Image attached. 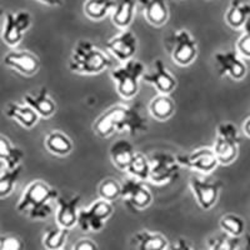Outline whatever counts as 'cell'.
I'll list each match as a JSON object with an SVG mask.
<instances>
[{
	"mask_svg": "<svg viewBox=\"0 0 250 250\" xmlns=\"http://www.w3.org/2000/svg\"><path fill=\"white\" fill-rule=\"evenodd\" d=\"M93 130L100 138H109L114 133L122 131H129L134 135L148 130V124L138 108L118 104L100 114L94 122Z\"/></svg>",
	"mask_w": 250,
	"mask_h": 250,
	"instance_id": "obj_1",
	"label": "cell"
},
{
	"mask_svg": "<svg viewBox=\"0 0 250 250\" xmlns=\"http://www.w3.org/2000/svg\"><path fill=\"white\" fill-rule=\"evenodd\" d=\"M58 191L43 180H35L24 189L17 210L33 220H44L53 213L51 202H57Z\"/></svg>",
	"mask_w": 250,
	"mask_h": 250,
	"instance_id": "obj_2",
	"label": "cell"
},
{
	"mask_svg": "<svg viewBox=\"0 0 250 250\" xmlns=\"http://www.w3.org/2000/svg\"><path fill=\"white\" fill-rule=\"evenodd\" d=\"M69 69L82 75L100 74L111 65L108 55L89 40H79L69 59Z\"/></svg>",
	"mask_w": 250,
	"mask_h": 250,
	"instance_id": "obj_3",
	"label": "cell"
},
{
	"mask_svg": "<svg viewBox=\"0 0 250 250\" xmlns=\"http://www.w3.org/2000/svg\"><path fill=\"white\" fill-rule=\"evenodd\" d=\"M144 73V64L134 58L111 70L110 77L115 83L117 93L123 99L129 100L137 97L139 93V82Z\"/></svg>",
	"mask_w": 250,
	"mask_h": 250,
	"instance_id": "obj_4",
	"label": "cell"
},
{
	"mask_svg": "<svg viewBox=\"0 0 250 250\" xmlns=\"http://www.w3.org/2000/svg\"><path fill=\"white\" fill-rule=\"evenodd\" d=\"M239 143V130L234 123L225 122L218 125L213 150L219 165H230L238 158Z\"/></svg>",
	"mask_w": 250,
	"mask_h": 250,
	"instance_id": "obj_5",
	"label": "cell"
},
{
	"mask_svg": "<svg viewBox=\"0 0 250 250\" xmlns=\"http://www.w3.org/2000/svg\"><path fill=\"white\" fill-rule=\"evenodd\" d=\"M114 213V207L110 202L104 199L95 200L88 208L79 209L77 225L84 233H98L105 227Z\"/></svg>",
	"mask_w": 250,
	"mask_h": 250,
	"instance_id": "obj_6",
	"label": "cell"
},
{
	"mask_svg": "<svg viewBox=\"0 0 250 250\" xmlns=\"http://www.w3.org/2000/svg\"><path fill=\"white\" fill-rule=\"evenodd\" d=\"M171 60L179 66H189L198 57V42L187 29L173 31L169 39Z\"/></svg>",
	"mask_w": 250,
	"mask_h": 250,
	"instance_id": "obj_7",
	"label": "cell"
},
{
	"mask_svg": "<svg viewBox=\"0 0 250 250\" xmlns=\"http://www.w3.org/2000/svg\"><path fill=\"white\" fill-rule=\"evenodd\" d=\"M150 163V175L149 180L153 184L164 185L175 179L179 174L180 165L176 156L164 151H156L149 156Z\"/></svg>",
	"mask_w": 250,
	"mask_h": 250,
	"instance_id": "obj_8",
	"label": "cell"
},
{
	"mask_svg": "<svg viewBox=\"0 0 250 250\" xmlns=\"http://www.w3.org/2000/svg\"><path fill=\"white\" fill-rule=\"evenodd\" d=\"M31 25V15L26 10H19L17 13L9 12L5 14L1 39L10 48H15L23 40L24 34Z\"/></svg>",
	"mask_w": 250,
	"mask_h": 250,
	"instance_id": "obj_9",
	"label": "cell"
},
{
	"mask_svg": "<svg viewBox=\"0 0 250 250\" xmlns=\"http://www.w3.org/2000/svg\"><path fill=\"white\" fill-rule=\"evenodd\" d=\"M176 160L180 168H187L208 175L218 168L219 162L216 159L213 148H198L187 154L176 155Z\"/></svg>",
	"mask_w": 250,
	"mask_h": 250,
	"instance_id": "obj_10",
	"label": "cell"
},
{
	"mask_svg": "<svg viewBox=\"0 0 250 250\" xmlns=\"http://www.w3.org/2000/svg\"><path fill=\"white\" fill-rule=\"evenodd\" d=\"M122 198L134 210H144L153 203V194L144 182L129 178L122 183Z\"/></svg>",
	"mask_w": 250,
	"mask_h": 250,
	"instance_id": "obj_11",
	"label": "cell"
},
{
	"mask_svg": "<svg viewBox=\"0 0 250 250\" xmlns=\"http://www.w3.org/2000/svg\"><path fill=\"white\" fill-rule=\"evenodd\" d=\"M215 69L220 77L228 75L233 80H242L247 75V64L236 50L218 51L214 54Z\"/></svg>",
	"mask_w": 250,
	"mask_h": 250,
	"instance_id": "obj_12",
	"label": "cell"
},
{
	"mask_svg": "<svg viewBox=\"0 0 250 250\" xmlns=\"http://www.w3.org/2000/svg\"><path fill=\"white\" fill-rule=\"evenodd\" d=\"M105 48L119 62H125L133 59L135 53H137L138 38L133 31L124 29V30L120 31L119 34L114 35L106 42Z\"/></svg>",
	"mask_w": 250,
	"mask_h": 250,
	"instance_id": "obj_13",
	"label": "cell"
},
{
	"mask_svg": "<svg viewBox=\"0 0 250 250\" xmlns=\"http://www.w3.org/2000/svg\"><path fill=\"white\" fill-rule=\"evenodd\" d=\"M189 185H190L196 203L203 210H210L216 204L220 189H222V183L202 179L199 176H193L189 182Z\"/></svg>",
	"mask_w": 250,
	"mask_h": 250,
	"instance_id": "obj_14",
	"label": "cell"
},
{
	"mask_svg": "<svg viewBox=\"0 0 250 250\" xmlns=\"http://www.w3.org/2000/svg\"><path fill=\"white\" fill-rule=\"evenodd\" d=\"M3 62L6 68L28 78L37 74L40 69L38 55L28 50H10L4 55Z\"/></svg>",
	"mask_w": 250,
	"mask_h": 250,
	"instance_id": "obj_15",
	"label": "cell"
},
{
	"mask_svg": "<svg viewBox=\"0 0 250 250\" xmlns=\"http://www.w3.org/2000/svg\"><path fill=\"white\" fill-rule=\"evenodd\" d=\"M143 82L151 84L159 94L170 95L176 88V79L170 73L162 59L154 62V69L150 73H144L142 78Z\"/></svg>",
	"mask_w": 250,
	"mask_h": 250,
	"instance_id": "obj_16",
	"label": "cell"
},
{
	"mask_svg": "<svg viewBox=\"0 0 250 250\" xmlns=\"http://www.w3.org/2000/svg\"><path fill=\"white\" fill-rule=\"evenodd\" d=\"M80 195L73 196H58L57 211H55V222L57 225L66 228L70 230L74 228L78 222V213H79Z\"/></svg>",
	"mask_w": 250,
	"mask_h": 250,
	"instance_id": "obj_17",
	"label": "cell"
},
{
	"mask_svg": "<svg viewBox=\"0 0 250 250\" xmlns=\"http://www.w3.org/2000/svg\"><path fill=\"white\" fill-rule=\"evenodd\" d=\"M24 103L34 109L37 114L43 119H49L57 113V103L51 99L49 90L44 86L37 94H25Z\"/></svg>",
	"mask_w": 250,
	"mask_h": 250,
	"instance_id": "obj_18",
	"label": "cell"
},
{
	"mask_svg": "<svg viewBox=\"0 0 250 250\" xmlns=\"http://www.w3.org/2000/svg\"><path fill=\"white\" fill-rule=\"evenodd\" d=\"M143 8L144 18L149 24L160 28L169 19V8L165 0H137Z\"/></svg>",
	"mask_w": 250,
	"mask_h": 250,
	"instance_id": "obj_19",
	"label": "cell"
},
{
	"mask_svg": "<svg viewBox=\"0 0 250 250\" xmlns=\"http://www.w3.org/2000/svg\"><path fill=\"white\" fill-rule=\"evenodd\" d=\"M134 250H167L168 239L163 234L150 230L138 231L131 239Z\"/></svg>",
	"mask_w": 250,
	"mask_h": 250,
	"instance_id": "obj_20",
	"label": "cell"
},
{
	"mask_svg": "<svg viewBox=\"0 0 250 250\" xmlns=\"http://www.w3.org/2000/svg\"><path fill=\"white\" fill-rule=\"evenodd\" d=\"M5 115L9 119L15 120L19 123L23 128L31 129L39 122L40 117L37 114L34 109H31L30 106L20 103H9L8 106L5 109Z\"/></svg>",
	"mask_w": 250,
	"mask_h": 250,
	"instance_id": "obj_21",
	"label": "cell"
},
{
	"mask_svg": "<svg viewBox=\"0 0 250 250\" xmlns=\"http://www.w3.org/2000/svg\"><path fill=\"white\" fill-rule=\"evenodd\" d=\"M137 12V0H117L111 12V21L115 26L124 30L133 23Z\"/></svg>",
	"mask_w": 250,
	"mask_h": 250,
	"instance_id": "obj_22",
	"label": "cell"
},
{
	"mask_svg": "<svg viewBox=\"0 0 250 250\" xmlns=\"http://www.w3.org/2000/svg\"><path fill=\"white\" fill-rule=\"evenodd\" d=\"M137 151L134 150V146L129 140L119 139L111 144L109 149V155L110 160L119 170L126 171L131 159H133L134 154Z\"/></svg>",
	"mask_w": 250,
	"mask_h": 250,
	"instance_id": "obj_23",
	"label": "cell"
},
{
	"mask_svg": "<svg viewBox=\"0 0 250 250\" xmlns=\"http://www.w3.org/2000/svg\"><path fill=\"white\" fill-rule=\"evenodd\" d=\"M24 158V151L14 146L4 135H0V173L6 169L19 167Z\"/></svg>",
	"mask_w": 250,
	"mask_h": 250,
	"instance_id": "obj_24",
	"label": "cell"
},
{
	"mask_svg": "<svg viewBox=\"0 0 250 250\" xmlns=\"http://www.w3.org/2000/svg\"><path fill=\"white\" fill-rule=\"evenodd\" d=\"M250 18V4L243 0H231L227 13L225 21L230 28L243 29Z\"/></svg>",
	"mask_w": 250,
	"mask_h": 250,
	"instance_id": "obj_25",
	"label": "cell"
},
{
	"mask_svg": "<svg viewBox=\"0 0 250 250\" xmlns=\"http://www.w3.org/2000/svg\"><path fill=\"white\" fill-rule=\"evenodd\" d=\"M149 113L154 119L167 122L175 113V103L169 95L158 94L149 103Z\"/></svg>",
	"mask_w": 250,
	"mask_h": 250,
	"instance_id": "obj_26",
	"label": "cell"
},
{
	"mask_svg": "<svg viewBox=\"0 0 250 250\" xmlns=\"http://www.w3.org/2000/svg\"><path fill=\"white\" fill-rule=\"evenodd\" d=\"M46 150L57 156H68L73 151L74 145L70 138L62 131H50L44 140Z\"/></svg>",
	"mask_w": 250,
	"mask_h": 250,
	"instance_id": "obj_27",
	"label": "cell"
},
{
	"mask_svg": "<svg viewBox=\"0 0 250 250\" xmlns=\"http://www.w3.org/2000/svg\"><path fill=\"white\" fill-rule=\"evenodd\" d=\"M117 0H86L84 14L91 20H102L113 12Z\"/></svg>",
	"mask_w": 250,
	"mask_h": 250,
	"instance_id": "obj_28",
	"label": "cell"
},
{
	"mask_svg": "<svg viewBox=\"0 0 250 250\" xmlns=\"http://www.w3.org/2000/svg\"><path fill=\"white\" fill-rule=\"evenodd\" d=\"M126 173L138 180L142 182H146L149 180V175H150V163H149V158L145 156L142 153H135L131 159L130 164H129Z\"/></svg>",
	"mask_w": 250,
	"mask_h": 250,
	"instance_id": "obj_29",
	"label": "cell"
},
{
	"mask_svg": "<svg viewBox=\"0 0 250 250\" xmlns=\"http://www.w3.org/2000/svg\"><path fill=\"white\" fill-rule=\"evenodd\" d=\"M69 235V229L57 225L44 233L43 245L46 250H59L64 248Z\"/></svg>",
	"mask_w": 250,
	"mask_h": 250,
	"instance_id": "obj_30",
	"label": "cell"
},
{
	"mask_svg": "<svg viewBox=\"0 0 250 250\" xmlns=\"http://www.w3.org/2000/svg\"><path fill=\"white\" fill-rule=\"evenodd\" d=\"M21 171H23V168L21 165H19L17 168L6 169L0 173V199L12 195Z\"/></svg>",
	"mask_w": 250,
	"mask_h": 250,
	"instance_id": "obj_31",
	"label": "cell"
},
{
	"mask_svg": "<svg viewBox=\"0 0 250 250\" xmlns=\"http://www.w3.org/2000/svg\"><path fill=\"white\" fill-rule=\"evenodd\" d=\"M219 225L222 228V230L227 235L234 236V238H240L245 231V222L243 218H240L236 214H227L223 215Z\"/></svg>",
	"mask_w": 250,
	"mask_h": 250,
	"instance_id": "obj_32",
	"label": "cell"
},
{
	"mask_svg": "<svg viewBox=\"0 0 250 250\" xmlns=\"http://www.w3.org/2000/svg\"><path fill=\"white\" fill-rule=\"evenodd\" d=\"M98 194H99L100 199L113 203L114 200L119 199L122 196V183L111 179V178L103 180L98 188Z\"/></svg>",
	"mask_w": 250,
	"mask_h": 250,
	"instance_id": "obj_33",
	"label": "cell"
},
{
	"mask_svg": "<svg viewBox=\"0 0 250 250\" xmlns=\"http://www.w3.org/2000/svg\"><path fill=\"white\" fill-rule=\"evenodd\" d=\"M240 238H234V236L227 235L211 239L210 240V249L209 250H236L239 245Z\"/></svg>",
	"mask_w": 250,
	"mask_h": 250,
	"instance_id": "obj_34",
	"label": "cell"
},
{
	"mask_svg": "<svg viewBox=\"0 0 250 250\" xmlns=\"http://www.w3.org/2000/svg\"><path fill=\"white\" fill-rule=\"evenodd\" d=\"M236 51L243 58H250V18L243 26V34L236 43Z\"/></svg>",
	"mask_w": 250,
	"mask_h": 250,
	"instance_id": "obj_35",
	"label": "cell"
},
{
	"mask_svg": "<svg viewBox=\"0 0 250 250\" xmlns=\"http://www.w3.org/2000/svg\"><path fill=\"white\" fill-rule=\"evenodd\" d=\"M25 244L21 238L17 235L0 236V250H24Z\"/></svg>",
	"mask_w": 250,
	"mask_h": 250,
	"instance_id": "obj_36",
	"label": "cell"
},
{
	"mask_svg": "<svg viewBox=\"0 0 250 250\" xmlns=\"http://www.w3.org/2000/svg\"><path fill=\"white\" fill-rule=\"evenodd\" d=\"M73 250H99L98 244L93 242L91 239H79L74 245H73Z\"/></svg>",
	"mask_w": 250,
	"mask_h": 250,
	"instance_id": "obj_37",
	"label": "cell"
},
{
	"mask_svg": "<svg viewBox=\"0 0 250 250\" xmlns=\"http://www.w3.org/2000/svg\"><path fill=\"white\" fill-rule=\"evenodd\" d=\"M170 250H194V249L187 239L179 238L173 245H171Z\"/></svg>",
	"mask_w": 250,
	"mask_h": 250,
	"instance_id": "obj_38",
	"label": "cell"
},
{
	"mask_svg": "<svg viewBox=\"0 0 250 250\" xmlns=\"http://www.w3.org/2000/svg\"><path fill=\"white\" fill-rule=\"evenodd\" d=\"M38 1L49 6H62L64 3V0H38Z\"/></svg>",
	"mask_w": 250,
	"mask_h": 250,
	"instance_id": "obj_39",
	"label": "cell"
},
{
	"mask_svg": "<svg viewBox=\"0 0 250 250\" xmlns=\"http://www.w3.org/2000/svg\"><path fill=\"white\" fill-rule=\"evenodd\" d=\"M243 130H244L245 135L250 138V115L248 117V119L245 120L244 124H243Z\"/></svg>",
	"mask_w": 250,
	"mask_h": 250,
	"instance_id": "obj_40",
	"label": "cell"
},
{
	"mask_svg": "<svg viewBox=\"0 0 250 250\" xmlns=\"http://www.w3.org/2000/svg\"><path fill=\"white\" fill-rule=\"evenodd\" d=\"M245 250H250V234H245Z\"/></svg>",
	"mask_w": 250,
	"mask_h": 250,
	"instance_id": "obj_41",
	"label": "cell"
},
{
	"mask_svg": "<svg viewBox=\"0 0 250 250\" xmlns=\"http://www.w3.org/2000/svg\"><path fill=\"white\" fill-rule=\"evenodd\" d=\"M3 15H4V10L0 8V17H3Z\"/></svg>",
	"mask_w": 250,
	"mask_h": 250,
	"instance_id": "obj_42",
	"label": "cell"
},
{
	"mask_svg": "<svg viewBox=\"0 0 250 250\" xmlns=\"http://www.w3.org/2000/svg\"><path fill=\"white\" fill-rule=\"evenodd\" d=\"M59 250H62V249H59Z\"/></svg>",
	"mask_w": 250,
	"mask_h": 250,
	"instance_id": "obj_43",
	"label": "cell"
}]
</instances>
